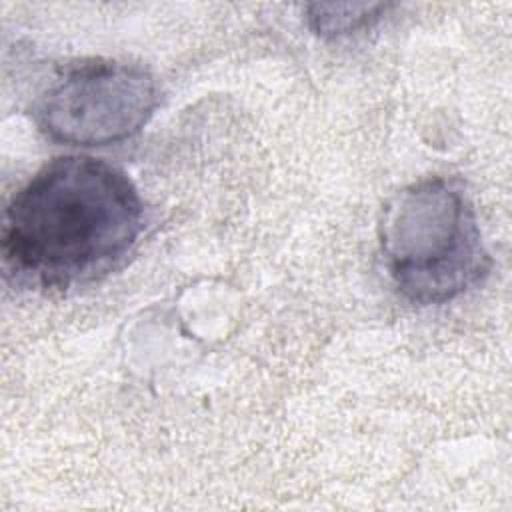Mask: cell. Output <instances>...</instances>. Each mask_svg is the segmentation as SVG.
Listing matches in <instances>:
<instances>
[{
  "label": "cell",
  "mask_w": 512,
  "mask_h": 512,
  "mask_svg": "<svg viewBox=\"0 0 512 512\" xmlns=\"http://www.w3.org/2000/svg\"><path fill=\"white\" fill-rule=\"evenodd\" d=\"M142 230L144 202L124 170L92 156H60L10 200L4 266L20 280L64 290L112 270Z\"/></svg>",
  "instance_id": "6da1fadb"
},
{
  "label": "cell",
  "mask_w": 512,
  "mask_h": 512,
  "mask_svg": "<svg viewBox=\"0 0 512 512\" xmlns=\"http://www.w3.org/2000/svg\"><path fill=\"white\" fill-rule=\"evenodd\" d=\"M388 8L390 4H382V2L310 4L306 18L314 34L326 40H338L370 28L388 12Z\"/></svg>",
  "instance_id": "277c9868"
},
{
  "label": "cell",
  "mask_w": 512,
  "mask_h": 512,
  "mask_svg": "<svg viewBox=\"0 0 512 512\" xmlns=\"http://www.w3.org/2000/svg\"><path fill=\"white\" fill-rule=\"evenodd\" d=\"M384 270L418 306L446 304L490 272L474 204L458 178L428 176L398 190L378 224Z\"/></svg>",
  "instance_id": "7a4b0ae2"
},
{
  "label": "cell",
  "mask_w": 512,
  "mask_h": 512,
  "mask_svg": "<svg viewBox=\"0 0 512 512\" xmlns=\"http://www.w3.org/2000/svg\"><path fill=\"white\" fill-rule=\"evenodd\" d=\"M160 104L156 78L134 64L86 60L66 68L36 100L34 120L50 140L106 146L138 134Z\"/></svg>",
  "instance_id": "3957f363"
}]
</instances>
